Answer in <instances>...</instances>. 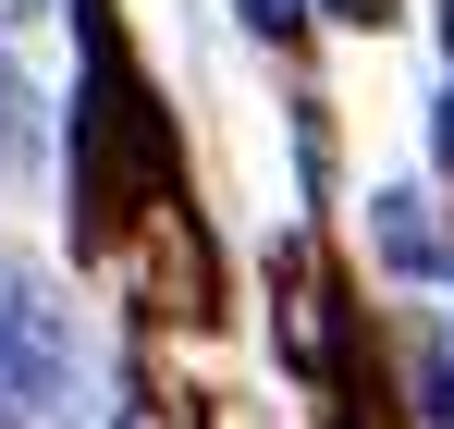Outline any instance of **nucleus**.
Returning a JSON list of instances; mask_svg holds the SVG:
<instances>
[{"label": "nucleus", "instance_id": "3", "mask_svg": "<svg viewBox=\"0 0 454 429\" xmlns=\"http://www.w3.org/2000/svg\"><path fill=\"white\" fill-rule=\"evenodd\" d=\"M246 25H258V37H295V25H307V0H246Z\"/></svg>", "mask_w": 454, "mask_h": 429}, {"label": "nucleus", "instance_id": "5", "mask_svg": "<svg viewBox=\"0 0 454 429\" xmlns=\"http://www.w3.org/2000/svg\"><path fill=\"white\" fill-rule=\"evenodd\" d=\"M37 12H50V0H0V25H37Z\"/></svg>", "mask_w": 454, "mask_h": 429}, {"label": "nucleus", "instance_id": "4", "mask_svg": "<svg viewBox=\"0 0 454 429\" xmlns=\"http://www.w3.org/2000/svg\"><path fill=\"white\" fill-rule=\"evenodd\" d=\"M332 12H344V25H380V12H393V0H332Z\"/></svg>", "mask_w": 454, "mask_h": 429}, {"label": "nucleus", "instance_id": "2", "mask_svg": "<svg viewBox=\"0 0 454 429\" xmlns=\"http://www.w3.org/2000/svg\"><path fill=\"white\" fill-rule=\"evenodd\" d=\"M37 147V98H25V74H0V160H25Z\"/></svg>", "mask_w": 454, "mask_h": 429}, {"label": "nucleus", "instance_id": "1", "mask_svg": "<svg viewBox=\"0 0 454 429\" xmlns=\"http://www.w3.org/2000/svg\"><path fill=\"white\" fill-rule=\"evenodd\" d=\"M62 368H74V344H62V307L25 283L12 258H0V429H25L50 393H62Z\"/></svg>", "mask_w": 454, "mask_h": 429}, {"label": "nucleus", "instance_id": "6", "mask_svg": "<svg viewBox=\"0 0 454 429\" xmlns=\"http://www.w3.org/2000/svg\"><path fill=\"white\" fill-rule=\"evenodd\" d=\"M442 172H454V86H442Z\"/></svg>", "mask_w": 454, "mask_h": 429}]
</instances>
